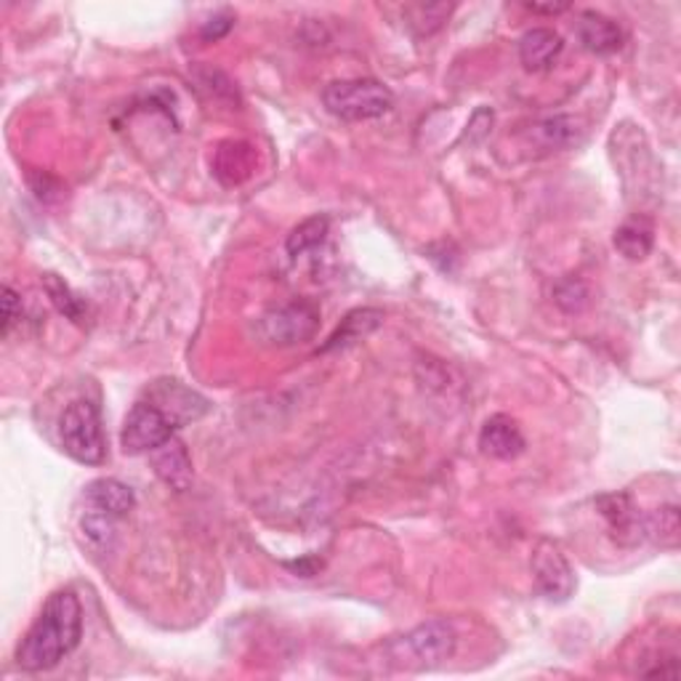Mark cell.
Here are the masks:
<instances>
[{
    "label": "cell",
    "mask_w": 681,
    "mask_h": 681,
    "mask_svg": "<svg viewBox=\"0 0 681 681\" xmlns=\"http://www.w3.org/2000/svg\"><path fill=\"white\" fill-rule=\"evenodd\" d=\"M147 397H150L147 402H152L158 410H163V415L173 426L197 421L208 413V400L197 394V391H192L190 387H184L182 381H173V378H163V381L152 383Z\"/></svg>",
    "instance_id": "cell-8"
},
{
    "label": "cell",
    "mask_w": 681,
    "mask_h": 681,
    "mask_svg": "<svg viewBox=\"0 0 681 681\" xmlns=\"http://www.w3.org/2000/svg\"><path fill=\"white\" fill-rule=\"evenodd\" d=\"M455 631L453 626L445 620H429L421 623L419 628H413L410 634H404L402 639H397L391 645L394 660H402L404 666L415 668H432L440 666L442 660L453 658L455 652Z\"/></svg>",
    "instance_id": "cell-5"
},
{
    "label": "cell",
    "mask_w": 681,
    "mask_h": 681,
    "mask_svg": "<svg viewBox=\"0 0 681 681\" xmlns=\"http://www.w3.org/2000/svg\"><path fill=\"white\" fill-rule=\"evenodd\" d=\"M577 41L591 54L609 56L623 48V30L609 17L596 14V11H586L577 19Z\"/></svg>",
    "instance_id": "cell-12"
},
{
    "label": "cell",
    "mask_w": 681,
    "mask_h": 681,
    "mask_svg": "<svg viewBox=\"0 0 681 681\" xmlns=\"http://www.w3.org/2000/svg\"><path fill=\"white\" fill-rule=\"evenodd\" d=\"M256 171V150L248 141H221L214 152V176L224 186H240Z\"/></svg>",
    "instance_id": "cell-10"
},
{
    "label": "cell",
    "mask_w": 681,
    "mask_h": 681,
    "mask_svg": "<svg viewBox=\"0 0 681 681\" xmlns=\"http://www.w3.org/2000/svg\"><path fill=\"white\" fill-rule=\"evenodd\" d=\"M602 517L607 519L609 532L615 536V541L623 545H634L645 541V532H641V519L645 514L636 511L631 498L623 496V493H613V496H602L596 500Z\"/></svg>",
    "instance_id": "cell-9"
},
{
    "label": "cell",
    "mask_w": 681,
    "mask_h": 681,
    "mask_svg": "<svg viewBox=\"0 0 681 681\" xmlns=\"http://www.w3.org/2000/svg\"><path fill=\"white\" fill-rule=\"evenodd\" d=\"M152 464H155L158 477L165 482V485L173 487V490H186L192 482V461L186 447L179 440L165 442L155 450L152 455Z\"/></svg>",
    "instance_id": "cell-15"
},
{
    "label": "cell",
    "mask_w": 681,
    "mask_h": 681,
    "mask_svg": "<svg viewBox=\"0 0 681 681\" xmlns=\"http://www.w3.org/2000/svg\"><path fill=\"white\" fill-rule=\"evenodd\" d=\"M323 101L331 115L349 120V123H359V120H372L387 115L394 107V94L383 83L372 78L336 80L323 91Z\"/></svg>",
    "instance_id": "cell-2"
},
{
    "label": "cell",
    "mask_w": 681,
    "mask_h": 681,
    "mask_svg": "<svg viewBox=\"0 0 681 681\" xmlns=\"http://www.w3.org/2000/svg\"><path fill=\"white\" fill-rule=\"evenodd\" d=\"M233 24H235L233 11H218V14H214L210 19H205L203 28H201V37H203V41H208V43L221 41V37L227 35L229 30H233Z\"/></svg>",
    "instance_id": "cell-25"
},
{
    "label": "cell",
    "mask_w": 681,
    "mask_h": 681,
    "mask_svg": "<svg viewBox=\"0 0 681 681\" xmlns=\"http://www.w3.org/2000/svg\"><path fill=\"white\" fill-rule=\"evenodd\" d=\"M83 634V609L73 591H56L43 604L17 650V663L24 671H48L60 666L78 647Z\"/></svg>",
    "instance_id": "cell-1"
},
{
    "label": "cell",
    "mask_w": 681,
    "mask_h": 681,
    "mask_svg": "<svg viewBox=\"0 0 681 681\" xmlns=\"http://www.w3.org/2000/svg\"><path fill=\"white\" fill-rule=\"evenodd\" d=\"M479 447L482 453L490 455V458L511 461L517 458L525 450V434L517 426V421L509 415H493L485 421L479 432Z\"/></svg>",
    "instance_id": "cell-11"
},
{
    "label": "cell",
    "mask_w": 681,
    "mask_h": 681,
    "mask_svg": "<svg viewBox=\"0 0 681 681\" xmlns=\"http://www.w3.org/2000/svg\"><path fill=\"white\" fill-rule=\"evenodd\" d=\"M554 301L559 306H562L564 312L570 314H577L586 310L588 304V288L586 282L577 280V278H568L562 280L559 285L554 288Z\"/></svg>",
    "instance_id": "cell-24"
},
{
    "label": "cell",
    "mask_w": 681,
    "mask_h": 681,
    "mask_svg": "<svg viewBox=\"0 0 681 681\" xmlns=\"http://www.w3.org/2000/svg\"><path fill=\"white\" fill-rule=\"evenodd\" d=\"M532 577L549 602H568L575 594V573L554 541H541L532 551Z\"/></svg>",
    "instance_id": "cell-7"
},
{
    "label": "cell",
    "mask_w": 681,
    "mask_h": 681,
    "mask_svg": "<svg viewBox=\"0 0 681 681\" xmlns=\"http://www.w3.org/2000/svg\"><path fill=\"white\" fill-rule=\"evenodd\" d=\"M453 14V6L447 3H429V6H410L408 11H404V17L410 19V28L419 30V35H432L442 28V24L447 22V17Z\"/></svg>",
    "instance_id": "cell-23"
},
{
    "label": "cell",
    "mask_w": 681,
    "mask_h": 681,
    "mask_svg": "<svg viewBox=\"0 0 681 681\" xmlns=\"http://www.w3.org/2000/svg\"><path fill=\"white\" fill-rule=\"evenodd\" d=\"M173 429L176 426L165 419L163 410H158L152 402L141 400L128 410L123 432H120V445L131 455L155 453L160 445L171 440Z\"/></svg>",
    "instance_id": "cell-6"
},
{
    "label": "cell",
    "mask_w": 681,
    "mask_h": 681,
    "mask_svg": "<svg viewBox=\"0 0 681 681\" xmlns=\"http://www.w3.org/2000/svg\"><path fill=\"white\" fill-rule=\"evenodd\" d=\"M320 327V310L310 301H291L261 314L256 323V333L269 346H295L306 344Z\"/></svg>",
    "instance_id": "cell-4"
},
{
    "label": "cell",
    "mask_w": 681,
    "mask_h": 681,
    "mask_svg": "<svg viewBox=\"0 0 681 681\" xmlns=\"http://www.w3.org/2000/svg\"><path fill=\"white\" fill-rule=\"evenodd\" d=\"M19 310H22V306H19L17 291L6 285L3 288V336H9L11 333V325L19 320Z\"/></svg>",
    "instance_id": "cell-26"
},
{
    "label": "cell",
    "mask_w": 681,
    "mask_h": 681,
    "mask_svg": "<svg viewBox=\"0 0 681 681\" xmlns=\"http://www.w3.org/2000/svg\"><path fill=\"white\" fill-rule=\"evenodd\" d=\"M641 532H645L647 541H652L660 549H677L681 538V522H679V509L677 506H660L652 514H645L641 519Z\"/></svg>",
    "instance_id": "cell-17"
},
{
    "label": "cell",
    "mask_w": 681,
    "mask_h": 681,
    "mask_svg": "<svg viewBox=\"0 0 681 681\" xmlns=\"http://www.w3.org/2000/svg\"><path fill=\"white\" fill-rule=\"evenodd\" d=\"M615 248L626 256L628 261H641L650 256L652 250V227L645 218H631L623 227L615 229Z\"/></svg>",
    "instance_id": "cell-18"
},
{
    "label": "cell",
    "mask_w": 681,
    "mask_h": 681,
    "mask_svg": "<svg viewBox=\"0 0 681 681\" xmlns=\"http://www.w3.org/2000/svg\"><path fill=\"white\" fill-rule=\"evenodd\" d=\"M80 530L91 549L101 551V554H105V551H112L115 536H118V530H115V517H109L105 511L88 509L80 519Z\"/></svg>",
    "instance_id": "cell-21"
},
{
    "label": "cell",
    "mask_w": 681,
    "mask_h": 681,
    "mask_svg": "<svg viewBox=\"0 0 681 681\" xmlns=\"http://www.w3.org/2000/svg\"><path fill=\"white\" fill-rule=\"evenodd\" d=\"M383 325V312L381 310H355L346 314L340 320L338 331L327 338V344L320 352H333V349H344V346L355 344V340H363L365 336H370L372 331Z\"/></svg>",
    "instance_id": "cell-16"
},
{
    "label": "cell",
    "mask_w": 681,
    "mask_h": 681,
    "mask_svg": "<svg viewBox=\"0 0 681 681\" xmlns=\"http://www.w3.org/2000/svg\"><path fill=\"white\" fill-rule=\"evenodd\" d=\"M562 37L549 28H532L519 37V60L530 73L549 69L556 62V56L562 54Z\"/></svg>",
    "instance_id": "cell-13"
},
{
    "label": "cell",
    "mask_w": 681,
    "mask_h": 681,
    "mask_svg": "<svg viewBox=\"0 0 681 681\" xmlns=\"http://www.w3.org/2000/svg\"><path fill=\"white\" fill-rule=\"evenodd\" d=\"M43 288H46L51 304H54L64 317L73 320V323L78 325L83 323V317H86V304L73 293V288H69L60 274H43Z\"/></svg>",
    "instance_id": "cell-20"
},
{
    "label": "cell",
    "mask_w": 681,
    "mask_h": 681,
    "mask_svg": "<svg viewBox=\"0 0 681 681\" xmlns=\"http://www.w3.org/2000/svg\"><path fill=\"white\" fill-rule=\"evenodd\" d=\"M86 504L88 509L105 511L115 519H123L133 511V506H137V496H133L131 487L118 479H94L91 485L86 487Z\"/></svg>",
    "instance_id": "cell-14"
},
{
    "label": "cell",
    "mask_w": 681,
    "mask_h": 681,
    "mask_svg": "<svg viewBox=\"0 0 681 681\" xmlns=\"http://www.w3.org/2000/svg\"><path fill=\"white\" fill-rule=\"evenodd\" d=\"M327 227H331V224H327L325 216H312V218H306V221H301L299 227L288 235V240H285L288 253L301 256V253H306V250L323 246L327 237Z\"/></svg>",
    "instance_id": "cell-22"
},
{
    "label": "cell",
    "mask_w": 681,
    "mask_h": 681,
    "mask_svg": "<svg viewBox=\"0 0 681 681\" xmlns=\"http://www.w3.org/2000/svg\"><path fill=\"white\" fill-rule=\"evenodd\" d=\"M586 128L581 126V120L570 118V115H556V118L543 120L536 126L538 139L543 141L545 150H564V147H573L583 139Z\"/></svg>",
    "instance_id": "cell-19"
},
{
    "label": "cell",
    "mask_w": 681,
    "mask_h": 681,
    "mask_svg": "<svg viewBox=\"0 0 681 681\" xmlns=\"http://www.w3.org/2000/svg\"><path fill=\"white\" fill-rule=\"evenodd\" d=\"M62 447L69 458L78 464L99 466L107 458L105 434H101V415L99 408L88 400H75L67 404V410L60 419Z\"/></svg>",
    "instance_id": "cell-3"
}]
</instances>
